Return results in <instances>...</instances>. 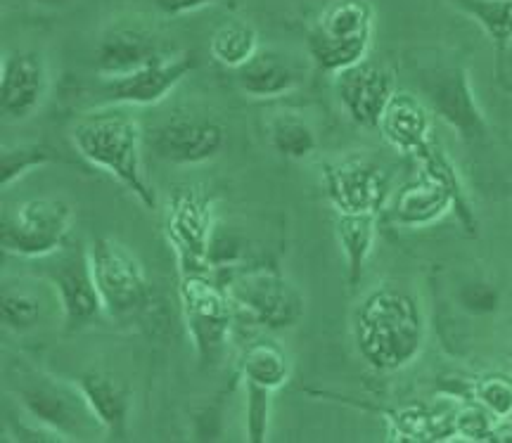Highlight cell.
Instances as JSON below:
<instances>
[{"label": "cell", "mask_w": 512, "mask_h": 443, "mask_svg": "<svg viewBox=\"0 0 512 443\" xmlns=\"http://www.w3.org/2000/svg\"><path fill=\"white\" fill-rule=\"evenodd\" d=\"M214 207V195L204 185H181L171 192L164 209V237L176 256L178 275L211 271Z\"/></svg>", "instance_id": "obj_7"}, {"label": "cell", "mask_w": 512, "mask_h": 443, "mask_svg": "<svg viewBox=\"0 0 512 443\" xmlns=\"http://www.w3.org/2000/svg\"><path fill=\"white\" fill-rule=\"evenodd\" d=\"M261 48L259 34L252 24L240 22V19H230L221 24L209 38V53L216 62L228 69H240L256 55Z\"/></svg>", "instance_id": "obj_26"}, {"label": "cell", "mask_w": 512, "mask_h": 443, "mask_svg": "<svg viewBox=\"0 0 512 443\" xmlns=\"http://www.w3.org/2000/svg\"><path fill=\"white\" fill-rule=\"evenodd\" d=\"M169 55L150 29L140 24H112L102 31L95 46V72L102 81L121 79Z\"/></svg>", "instance_id": "obj_17"}, {"label": "cell", "mask_w": 512, "mask_h": 443, "mask_svg": "<svg viewBox=\"0 0 512 443\" xmlns=\"http://www.w3.org/2000/svg\"><path fill=\"white\" fill-rule=\"evenodd\" d=\"M375 10L370 0H332L306 36V55L320 72L335 76L366 60L373 46Z\"/></svg>", "instance_id": "obj_4"}, {"label": "cell", "mask_w": 512, "mask_h": 443, "mask_svg": "<svg viewBox=\"0 0 512 443\" xmlns=\"http://www.w3.org/2000/svg\"><path fill=\"white\" fill-rule=\"evenodd\" d=\"M496 420L498 417L494 413H489V410H486L482 403H477L475 398L467 403H458L456 422H453V427H456V439L475 443L489 441L491 427H494Z\"/></svg>", "instance_id": "obj_32"}, {"label": "cell", "mask_w": 512, "mask_h": 443, "mask_svg": "<svg viewBox=\"0 0 512 443\" xmlns=\"http://www.w3.org/2000/svg\"><path fill=\"white\" fill-rule=\"evenodd\" d=\"M275 391L256 384H245V434L247 441L264 443L268 439V422Z\"/></svg>", "instance_id": "obj_31"}, {"label": "cell", "mask_w": 512, "mask_h": 443, "mask_svg": "<svg viewBox=\"0 0 512 443\" xmlns=\"http://www.w3.org/2000/svg\"><path fill=\"white\" fill-rule=\"evenodd\" d=\"M268 140L280 157L302 162L318 150V136L309 121L297 114H278L268 124Z\"/></svg>", "instance_id": "obj_27"}, {"label": "cell", "mask_w": 512, "mask_h": 443, "mask_svg": "<svg viewBox=\"0 0 512 443\" xmlns=\"http://www.w3.org/2000/svg\"><path fill=\"white\" fill-rule=\"evenodd\" d=\"M46 278L55 292V301L62 311L64 330L79 332L105 313L98 287L93 280L88 247L64 245L60 252L46 256Z\"/></svg>", "instance_id": "obj_12"}, {"label": "cell", "mask_w": 512, "mask_h": 443, "mask_svg": "<svg viewBox=\"0 0 512 443\" xmlns=\"http://www.w3.org/2000/svg\"><path fill=\"white\" fill-rule=\"evenodd\" d=\"M420 176L403 185L392 204V221L403 228H430L446 214H458L460 223L470 235H477L475 211L467 204L456 166L432 143L420 154Z\"/></svg>", "instance_id": "obj_3"}, {"label": "cell", "mask_w": 512, "mask_h": 443, "mask_svg": "<svg viewBox=\"0 0 512 443\" xmlns=\"http://www.w3.org/2000/svg\"><path fill=\"white\" fill-rule=\"evenodd\" d=\"M309 62L292 50L261 46L256 55L240 69H235V81L247 98L275 100L285 98L306 83Z\"/></svg>", "instance_id": "obj_18"}, {"label": "cell", "mask_w": 512, "mask_h": 443, "mask_svg": "<svg viewBox=\"0 0 512 443\" xmlns=\"http://www.w3.org/2000/svg\"><path fill=\"white\" fill-rule=\"evenodd\" d=\"M31 3H36V5H46V8H57V5L67 3V0H31Z\"/></svg>", "instance_id": "obj_36"}, {"label": "cell", "mask_w": 512, "mask_h": 443, "mask_svg": "<svg viewBox=\"0 0 512 443\" xmlns=\"http://www.w3.org/2000/svg\"><path fill=\"white\" fill-rule=\"evenodd\" d=\"M74 209L67 199L34 197L15 207H5L0 216V247L17 259H46L69 242Z\"/></svg>", "instance_id": "obj_6"}, {"label": "cell", "mask_w": 512, "mask_h": 443, "mask_svg": "<svg viewBox=\"0 0 512 443\" xmlns=\"http://www.w3.org/2000/svg\"><path fill=\"white\" fill-rule=\"evenodd\" d=\"M339 105L349 114L354 124L363 128H377L380 117L392 100L396 88V74L389 64L377 60H361L354 67L342 69L332 76Z\"/></svg>", "instance_id": "obj_15"}, {"label": "cell", "mask_w": 512, "mask_h": 443, "mask_svg": "<svg viewBox=\"0 0 512 443\" xmlns=\"http://www.w3.org/2000/svg\"><path fill=\"white\" fill-rule=\"evenodd\" d=\"M354 342L358 356L377 372L408 368L427 342L420 299L396 285L370 290L354 313Z\"/></svg>", "instance_id": "obj_1"}, {"label": "cell", "mask_w": 512, "mask_h": 443, "mask_svg": "<svg viewBox=\"0 0 512 443\" xmlns=\"http://www.w3.org/2000/svg\"><path fill=\"white\" fill-rule=\"evenodd\" d=\"M323 183L337 214H380L392 195L389 171L363 154L325 164Z\"/></svg>", "instance_id": "obj_13"}, {"label": "cell", "mask_w": 512, "mask_h": 443, "mask_svg": "<svg viewBox=\"0 0 512 443\" xmlns=\"http://www.w3.org/2000/svg\"><path fill=\"white\" fill-rule=\"evenodd\" d=\"M150 3L166 17H183L190 15V12L221 3V0H150Z\"/></svg>", "instance_id": "obj_34"}, {"label": "cell", "mask_w": 512, "mask_h": 443, "mask_svg": "<svg viewBox=\"0 0 512 443\" xmlns=\"http://www.w3.org/2000/svg\"><path fill=\"white\" fill-rule=\"evenodd\" d=\"M456 406L430 408V406H401L389 410L387 420L392 427V436L399 441L411 443H434L456 439Z\"/></svg>", "instance_id": "obj_22"}, {"label": "cell", "mask_w": 512, "mask_h": 443, "mask_svg": "<svg viewBox=\"0 0 512 443\" xmlns=\"http://www.w3.org/2000/svg\"><path fill=\"white\" fill-rule=\"evenodd\" d=\"M230 301L254 325L268 330H287L304 318V294L292 280L271 266L235 271L223 282Z\"/></svg>", "instance_id": "obj_10"}, {"label": "cell", "mask_w": 512, "mask_h": 443, "mask_svg": "<svg viewBox=\"0 0 512 443\" xmlns=\"http://www.w3.org/2000/svg\"><path fill=\"white\" fill-rule=\"evenodd\" d=\"M55 159L57 154L41 143H19L5 147L3 154H0V185H3V190H8L19 178L53 164Z\"/></svg>", "instance_id": "obj_29"}, {"label": "cell", "mask_w": 512, "mask_h": 443, "mask_svg": "<svg viewBox=\"0 0 512 443\" xmlns=\"http://www.w3.org/2000/svg\"><path fill=\"white\" fill-rule=\"evenodd\" d=\"M463 306L470 308L472 313H486V311H494L498 304V294L486 285H470L465 287L463 292Z\"/></svg>", "instance_id": "obj_33"}, {"label": "cell", "mask_w": 512, "mask_h": 443, "mask_svg": "<svg viewBox=\"0 0 512 443\" xmlns=\"http://www.w3.org/2000/svg\"><path fill=\"white\" fill-rule=\"evenodd\" d=\"M147 145L166 164L200 166L226 147V128L200 114H176L152 128Z\"/></svg>", "instance_id": "obj_14"}, {"label": "cell", "mask_w": 512, "mask_h": 443, "mask_svg": "<svg viewBox=\"0 0 512 443\" xmlns=\"http://www.w3.org/2000/svg\"><path fill=\"white\" fill-rule=\"evenodd\" d=\"M76 387L81 389L102 432L112 441H124L133 413V394L128 384L117 380L110 372L88 370L81 372Z\"/></svg>", "instance_id": "obj_21"}, {"label": "cell", "mask_w": 512, "mask_h": 443, "mask_svg": "<svg viewBox=\"0 0 512 443\" xmlns=\"http://www.w3.org/2000/svg\"><path fill=\"white\" fill-rule=\"evenodd\" d=\"M240 372L245 384H256V387L278 391L290 380L292 365L283 346L261 339V342L249 344L245 353H242Z\"/></svg>", "instance_id": "obj_25"}, {"label": "cell", "mask_w": 512, "mask_h": 443, "mask_svg": "<svg viewBox=\"0 0 512 443\" xmlns=\"http://www.w3.org/2000/svg\"><path fill=\"white\" fill-rule=\"evenodd\" d=\"M448 3L465 12L489 36L496 50L498 76H501L503 60L512 43V0H448Z\"/></svg>", "instance_id": "obj_24"}, {"label": "cell", "mask_w": 512, "mask_h": 443, "mask_svg": "<svg viewBox=\"0 0 512 443\" xmlns=\"http://www.w3.org/2000/svg\"><path fill=\"white\" fill-rule=\"evenodd\" d=\"M337 245L347 261L349 287L356 290L366 271V263L375 249L377 214H337Z\"/></svg>", "instance_id": "obj_23"}, {"label": "cell", "mask_w": 512, "mask_h": 443, "mask_svg": "<svg viewBox=\"0 0 512 443\" xmlns=\"http://www.w3.org/2000/svg\"><path fill=\"white\" fill-rule=\"evenodd\" d=\"M143 128L124 105L86 112L72 126V145L88 164L107 171L145 209H157V192L143 169Z\"/></svg>", "instance_id": "obj_2"}, {"label": "cell", "mask_w": 512, "mask_h": 443, "mask_svg": "<svg viewBox=\"0 0 512 443\" xmlns=\"http://www.w3.org/2000/svg\"><path fill=\"white\" fill-rule=\"evenodd\" d=\"M178 301L197 363L202 370L216 368L228 349L235 313L226 287L209 273L178 275Z\"/></svg>", "instance_id": "obj_5"}, {"label": "cell", "mask_w": 512, "mask_h": 443, "mask_svg": "<svg viewBox=\"0 0 512 443\" xmlns=\"http://www.w3.org/2000/svg\"><path fill=\"white\" fill-rule=\"evenodd\" d=\"M489 441H496V443H512V415H508V417H498V420L494 422V427H491Z\"/></svg>", "instance_id": "obj_35"}, {"label": "cell", "mask_w": 512, "mask_h": 443, "mask_svg": "<svg viewBox=\"0 0 512 443\" xmlns=\"http://www.w3.org/2000/svg\"><path fill=\"white\" fill-rule=\"evenodd\" d=\"M0 316H3V325L12 332L34 330L43 316V301L29 287L5 282L3 294H0Z\"/></svg>", "instance_id": "obj_28"}, {"label": "cell", "mask_w": 512, "mask_h": 443, "mask_svg": "<svg viewBox=\"0 0 512 443\" xmlns=\"http://www.w3.org/2000/svg\"><path fill=\"white\" fill-rule=\"evenodd\" d=\"M472 398L496 417L512 415V375L489 372L472 382Z\"/></svg>", "instance_id": "obj_30"}, {"label": "cell", "mask_w": 512, "mask_h": 443, "mask_svg": "<svg viewBox=\"0 0 512 443\" xmlns=\"http://www.w3.org/2000/svg\"><path fill=\"white\" fill-rule=\"evenodd\" d=\"M434 114L427 102L413 91H396L384 107L377 131L396 152L418 159L434 143Z\"/></svg>", "instance_id": "obj_20"}, {"label": "cell", "mask_w": 512, "mask_h": 443, "mask_svg": "<svg viewBox=\"0 0 512 443\" xmlns=\"http://www.w3.org/2000/svg\"><path fill=\"white\" fill-rule=\"evenodd\" d=\"M12 391L29 420L62 436L64 441L83 439L91 432V425H98L76 382L64 384L43 372H31L22 375Z\"/></svg>", "instance_id": "obj_11"}, {"label": "cell", "mask_w": 512, "mask_h": 443, "mask_svg": "<svg viewBox=\"0 0 512 443\" xmlns=\"http://www.w3.org/2000/svg\"><path fill=\"white\" fill-rule=\"evenodd\" d=\"M195 69V55L181 53L147 64L138 72L105 81V95L112 105L150 107L169 98L178 83Z\"/></svg>", "instance_id": "obj_19"}, {"label": "cell", "mask_w": 512, "mask_h": 443, "mask_svg": "<svg viewBox=\"0 0 512 443\" xmlns=\"http://www.w3.org/2000/svg\"><path fill=\"white\" fill-rule=\"evenodd\" d=\"M88 256L105 316L117 323L138 318L152 299L150 280L138 256L112 237L95 240Z\"/></svg>", "instance_id": "obj_9"}, {"label": "cell", "mask_w": 512, "mask_h": 443, "mask_svg": "<svg viewBox=\"0 0 512 443\" xmlns=\"http://www.w3.org/2000/svg\"><path fill=\"white\" fill-rule=\"evenodd\" d=\"M420 98L427 102L432 114L458 133L467 145H477L489 138V121L479 107L470 72L460 62H439L422 67L418 76Z\"/></svg>", "instance_id": "obj_8"}, {"label": "cell", "mask_w": 512, "mask_h": 443, "mask_svg": "<svg viewBox=\"0 0 512 443\" xmlns=\"http://www.w3.org/2000/svg\"><path fill=\"white\" fill-rule=\"evenodd\" d=\"M50 74L46 57L36 50H12L0 69V112L5 121L19 124L41 109L48 98Z\"/></svg>", "instance_id": "obj_16"}]
</instances>
